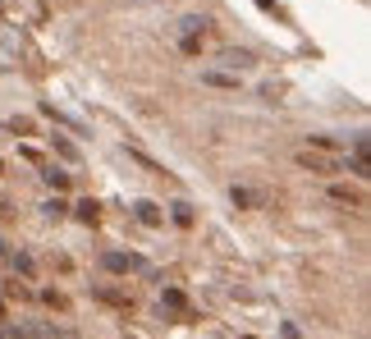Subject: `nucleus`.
<instances>
[{
    "instance_id": "nucleus-2",
    "label": "nucleus",
    "mask_w": 371,
    "mask_h": 339,
    "mask_svg": "<svg viewBox=\"0 0 371 339\" xmlns=\"http://www.w3.org/2000/svg\"><path fill=\"white\" fill-rule=\"evenodd\" d=\"M101 270H110V275H138V270H147V261L133 257V253H105Z\"/></svg>"
},
{
    "instance_id": "nucleus-6",
    "label": "nucleus",
    "mask_w": 371,
    "mask_h": 339,
    "mask_svg": "<svg viewBox=\"0 0 371 339\" xmlns=\"http://www.w3.org/2000/svg\"><path fill=\"white\" fill-rule=\"evenodd\" d=\"M23 339H78L74 331H60V326H46V321H33L23 331Z\"/></svg>"
},
{
    "instance_id": "nucleus-12",
    "label": "nucleus",
    "mask_w": 371,
    "mask_h": 339,
    "mask_svg": "<svg viewBox=\"0 0 371 339\" xmlns=\"http://www.w3.org/2000/svg\"><path fill=\"white\" fill-rule=\"evenodd\" d=\"M9 266H14L23 280H33V275H37V266H33V257H28V253H9Z\"/></svg>"
},
{
    "instance_id": "nucleus-14",
    "label": "nucleus",
    "mask_w": 371,
    "mask_h": 339,
    "mask_svg": "<svg viewBox=\"0 0 371 339\" xmlns=\"http://www.w3.org/2000/svg\"><path fill=\"white\" fill-rule=\"evenodd\" d=\"M51 147H55V156H64V161H78V147L69 138H51Z\"/></svg>"
},
{
    "instance_id": "nucleus-15",
    "label": "nucleus",
    "mask_w": 371,
    "mask_h": 339,
    "mask_svg": "<svg viewBox=\"0 0 371 339\" xmlns=\"http://www.w3.org/2000/svg\"><path fill=\"white\" fill-rule=\"evenodd\" d=\"M46 183H51L55 193H64V188H69V174H64V170H46Z\"/></svg>"
},
{
    "instance_id": "nucleus-19",
    "label": "nucleus",
    "mask_w": 371,
    "mask_h": 339,
    "mask_svg": "<svg viewBox=\"0 0 371 339\" xmlns=\"http://www.w3.org/2000/svg\"><path fill=\"white\" fill-rule=\"evenodd\" d=\"M46 216L60 220V216H64V202H60V197H51V202H46Z\"/></svg>"
},
{
    "instance_id": "nucleus-11",
    "label": "nucleus",
    "mask_w": 371,
    "mask_h": 339,
    "mask_svg": "<svg viewBox=\"0 0 371 339\" xmlns=\"http://www.w3.org/2000/svg\"><path fill=\"white\" fill-rule=\"evenodd\" d=\"M138 220H142V225H165V216H161V207H156V202H138Z\"/></svg>"
},
{
    "instance_id": "nucleus-20",
    "label": "nucleus",
    "mask_w": 371,
    "mask_h": 339,
    "mask_svg": "<svg viewBox=\"0 0 371 339\" xmlns=\"http://www.w3.org/2000/svg\"><path fill=\"white\" fill-rule=\"evenodd\" d=\"M0 339H23V331H14V326H0Z\"/></svg>"
},
{
    "instance_id": "nucleus-24",
    "label": "nucleus",
    "mask_w": 371,
    "mask_h": 339,
    "mask_svg": "<svg viewBox=\"0 0 371 339\" xmlns=\"http://www.w3.org/2000/svg\"><path fill=\"white\" fill-rule=\"evenodd\" d=\"M0 170H5V166H0Z\"/></svg>"
},
{
    "instance_id": "nucleus-16",
    "label": "nucleus",
    "mask_w": 371,
    "mask_h": 339,
    "mask_svg": "<svg viewBox=\"0 0 371 339\" xmlns=\"http://www.w3.org/2000/svg\"><path fill=\"white\" fill-rule=\"evenodd\" d=\"M78 220H83V225H96V202H78Z\"/></svg>"
},
{
    "instance_id": "nucleus-13",
    "label": "nucleus",
    "mask_w": 371,
    "mask_h": 339,
    "mask_svg": "<svg viewBox=\"0 0 371 339\" xmlns=\"http://www.w3.org/2000/svg\"><path fill=\"white\" fill-rule=\"evenodd\" d=\"M42 303H46V307H55V312H69V298H64L60 289H42Z\"/></svg>"
},
{
    "instance_id": "nucleus-23",
    "label": "nucleus",
    "mask_w": 371,
    "mask_h": 339,
    "mask_svg": "<svg viewBox=\"0 0 371 339\" xmlns=\"http://www.w3.org/2000/svg\"><path fill=\"white\" fill-rule=\"evenodd\" d=\"M243 339H252V335H243Z\"/></svg>"
},
{
    "instance_id": "nucleus-22",
    "label": "nucleus",
    "mask_w": 371,
    "mask_h": 339,
    "mask_svg": "<svg viewBox=\"0 0 371 339\" xmlns=\"http://www.w3.org/2000/svg\"><path fill=\"white\" fill-rule=\"evenodd\" d=\"M0 326H5V307H0Z\"/></svg>"
},
{
    "instance_id": "nucleus-4",
    "label": "nucleus",
    "mask_w": 371,
    "mask_h": 339,
    "mask_svg": "<svg viewBox=\"0 0 371 339\" xmlns=\"http://www.w3.org/2000/svg\"><path fill=\"white\" fill-rule=\"evenodd\" d=\"M220 64H229V69H252V64H257V55H252L248 46H224V51H220Z\"/></svg>"
},
{
    "instance_id": "nucleus-5",
    "label": "nucleus",
    "mask_w": 371,
    "mask_h": 339,
    "mask_svg": "<svg viewBox=\"0 0 371 339\" xmlns=\"http://www.w3.org/2000/svg\"><path fill=\"white\" fill-rule=\"evenodd\" d=\"M165 307H170V312H179V321H193V316H198V312H193V303L179 294V289H165V298H161V312H165Z\"/></svg>"
},
{
    "instance_id": "nucleus-10",
    "label": "nucleus",
    "mask_w": 371,
    "mask_h": 339,
    "mask_svg": "<svg viewBox=\"0 0 371 339\" xmlns=\"http://www.w3.org/2000/svg\"><path fill=\"white\" fill-rule=\"evenodd\" d=\"M202 83H211V87H229V92H239V74H220V69H207V74H202Z\"/></svg>"
},
{
    "instance_id": "nucleus-7",
    "label": "nucleus",
    "mask_w": 371,
    "mask_h": 339,
    "mask_svg": "<svg viewBox=\"0 0 371 339\" xmlns=\"http://www.w3.org/2000/svg\"><path fill=\"white\" fill-rule=\"evenodd\" d=\"M330 202H339V207H367V197H363V193H358V188H344V183H335V188H330Z\"/></svg>"
},
{
    "instance_id": "nucleus-1",
    "label": "nucleus",
    "mask_w": 371,
    "mask_h": 339,
    "mask_svg": "<svg viewBox=\"0 0 371 339\" xmlns=\"http://www.w3.org/2000/svg\"><path fill=\"white\" fill-rule=\"evenodd\" d=\"M294 166L307 170V174H339V170H348V156H330V151L298 147V151H294Z\"/></svg>"
},
{
    "instance_id": "nucleus-9",
    "label": "nucleus",
    "mask_w": 371,
    "mask_h": 339,
    "mask_svg": "<svg viewBox=\"0 0 371 339\" xmlns=\"http://www.w3.org/2000/svg\"><path fill=\"white\" fill-rule=\"evenodd\" d=\"M207 28H211V18H202V14L179 18V33H183V37H207Z\"/></svg>"
},
{
    "instance_id": "nucleus-8",
    "label": "nucleus",
    "mask_w": 371,
    "mask_h": 339,
    "mask_svg": "<svg viewBox=\"0 0 371 339\" xmlns=\"http://www.w3.org/2000/svg\"><path fill=\"white\" fill-rule=\"evenodd\" d=\"M92 298H101V303L120 307V312H129V307H133V298H129V294H120V289H92Z\"/></svg>"
},
{
    "instance_id": "nucleus-18",
    "label": "nucleus",
    "mask_w": 371,
    "mask_h": 339,
    "mask_svg": "<svg viewBox=\"0 0 371 339\" xmlns=\"http://www.w3.org/2000/svg\"><path fill=\"white\" fill-rule=\"evenodd\" d=\"M179 46L183 55H202V37H179Z\"/></svg>"
},
{
    "instance_id": "nucleus-3",
    "label": "nucleus",
    "mask_w": 371,
    "mask_h": 339,
    "mask_svg": "<svg viewBox=\"0 0 371 339\" xmlns=\"http://www.w3.org/2000/svg\"><path fill=\"white\" fill-rule=\"evenodd\" d=\"M229 202H234V207L257 211V207H270V193H261V188H243V183H234V188H229Z\"/></svg>"
},
{
    "instance_id": "nucleus-17",
    "label": "nucleus",
    "mask_w": 371,
    "mask_h": 339,
    "mask_svg": "<svg viewBox=\"0 0 371 339\" xmlns=\"http://www.w3.org/2000/svg\"><path fill=\"white\" fill-rule=\"evenodd\" d=\"M174 220H179V225H193V207L188 202H174Z\"/></svg>"
},
{
    "instance_id": "nucleus-21",
    "label": "nucleus",
    "mask_w": 371,
    "mask_h": 339,
    "mask_svg": "<svg viewBox=\"0 0 371 339\" xmlns=\"http://www.w3.org/2000/svg\"><path fill=\"white\" fill-rule=\"evenodd\" d=\"M0 261H9V243H5V239H0Z\"/></svg>"
}]
</instances>
